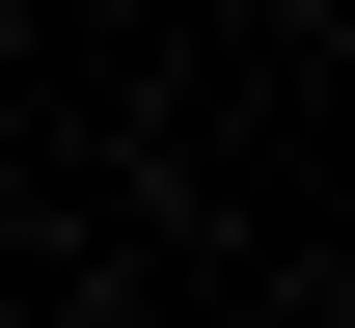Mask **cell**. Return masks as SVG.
Returning <instances> with one entry per match:
<instances>
[{"label": "cell", "mask_w": 355, "mask_h": 328, "mask_svg": "<svg viewBox=\"0 0 355 328\" xmlns=\"http://www.w3.org/2000/svg\"><path fill=\"white\" fill-rule=\"evenodd\" d=\"M110 328H137V301H110Z\"/></svg>", "instance_id": "obj_1"}]
</instances>
